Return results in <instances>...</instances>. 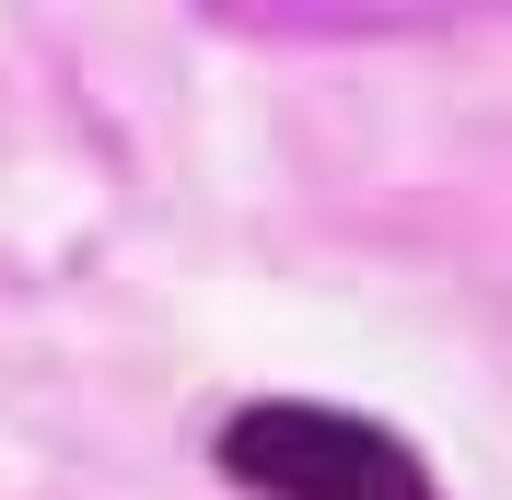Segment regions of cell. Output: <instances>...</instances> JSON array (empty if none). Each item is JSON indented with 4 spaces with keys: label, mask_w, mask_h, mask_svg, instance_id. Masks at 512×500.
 Returning <instances> with one entry per match:
<instances>
[{
    "label": "cell",
    "mask_w": 512,
    "mask_h": 500,
    "mask_svg": "<svg viewBox=\"0 0 512 500\" xmlns=\"http://www.w3.org/2000/svg\"><path fill=\"white\" fill-rule=\"evenodd\" d=\"M222 477L256 500H443L396 431L350 419V407H303V396H256L222 419Z\"/></svg>",
    "instance_id": "6da1fadb"
}]
</instances>
